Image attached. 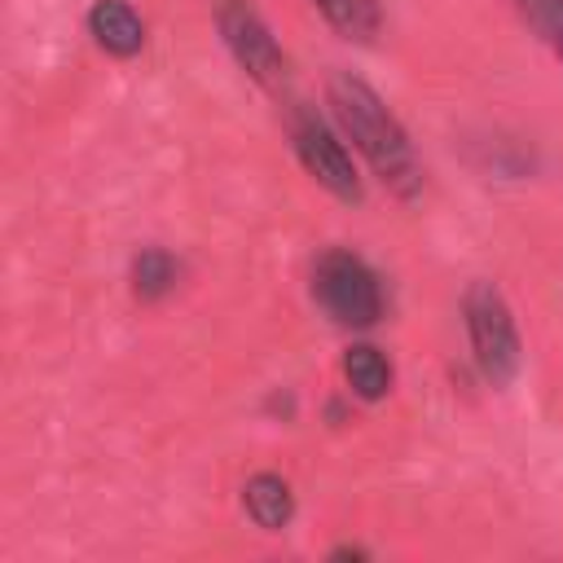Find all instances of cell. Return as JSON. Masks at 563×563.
<instances>
[{
	"label": "cell",
	"mask_w": 563,
	"mask_h": 563,
	"mask_svg": "<svg viewBox=\"0 0 563 563\" xmlns=\"http://www.w3.org/2000/svg\"><path fill=\"white\" fill-rule=\"evenodd\" d=\"M330 114L391 198L413 202L422 194V185H427L422 158H418L405 123L387 110V101L365 79H356L347 70L330 75Z\"/></svg>",
	"instance_id": "1"
},
{
	"label": "cell",
	"mask_w": 563,
	"mask_h": 563,
	"mask_svg": "<svg viewBox=\"0 0 563 563\" xmlns=\"http://www.w3.org/2000/svg\"><path fill=\"white\" fill-rule=\"evenodd\" d=\"M343 40L356 44H374V35L383 31V4L378 0H308Z\"/></svg>",
	"instance_id": "10"
},
{
	"label": "cell",
	"mask_w": 563,
	"mask_h": 563,
	"mask_svg": "<svg viewBox=\"0 0 563 563\" xmlns=\"http://www.w3.org/2000/svg\"><path fill=\"white\" fill-rule=\"evenodd\" d=\"M343 378H347V391L356 400H369L374 405V400H383L391 391L396 369H391V361L374 343H352L343 352Z\"/></svg>",
	"instance_id": "9"
},
{
	"label": "cell",
	"mask_w": 563,
	"mask_h": 563,
	"mask_svg": "<svg viewBox=\"0 0 563 563\" xmlns=\"http://www.w3.org/2000/svg\"><path fill=\"white\" fill-rule=\"evenodd\" d=\"M515 9L563 66V0H515Z\"/></svg>",
	"instance_id": "11"
},
{
	"label": "cell",
	"mask_w": 563,
	"mask_h": 563,
	"mask_svg": "<svg viewBox=\"0 0 563 563\" xmlns=\"http://www.w3.org/2000/svg\"><path fill=\"white\" fill-rule=\"evenodd\" d=\"M242 510L251 515L255 528L264 532H282L295 523V488L277 475V471H255L246 484H242Z\"/></svg>",
	"instance_id": "7"
},
{
	"label": "cell",
	"mask_w": 563,
	"mask_h": 563,
	"mask_svg": "<svg viewBox=\"0 0 563 563\" xmlns=\"http://www.w3.org/2000/svg\"><path fill=\"white\" fill-rule=\"evenodd\" d=\"M84 22L97 48L110 57H136L145 48V18L128 0H92Z\"/></svg>",
	"instance_id": "6"
},
{
	"label": "cell",
	"mask_w": 563,
	"mask_h": 563,
	"mask_svg": "<svg viewBox=\"0 0 563 563\" xmlns=\"http://www.w3.org/2000/svg\"><path fill=\"white\" fill-rule=\"evenodd\" d=\"M312 299L334 325L369 330L387 317V286L374 264L347 246H330L312 264Z\"/></svg>",
	"instance_id": "2"
},
{
	"label": "cell",
	"mask_w": 563,
	"mask_h": 563,
	"mask_svg": "<svg viewBox=\"0 0 563 563\" xmlns=\"http://www.w3.org/2000/svg\"><path fill=\"white\" fill-rule=\"evenodd\" d=\"M216 31L238 70H246V79L268 92H282L290 84V57L251 0H216Z\"/></svg>",
	"instance_id": "5"
},
{
	"label": "cell",
	"mask_w": 563,
	"mask_h": 563,
	"mask_svg": "<svg viewBox=\"0 0 563 563\" xmlns=\"http://www.w3.org/2000/svg\"><path fill=\"white\" fill-rule=\"evenodd\" d=\"M290 150L299 158V167L339 202H361L365 185L361 172L352 163V150L343 145V128H334L325 114H317L312 106H295L290 114Z\"/></svg>",
	"instance_id": "4"
},
{
	"label": "cell",
	"mask_w": 563,
	"mask_h": 563,
	"mask_svg": "<svg viewBox=\"0 0 563 563\" xmlns=\"http://www.w3.org/2000/svg\"><path fill=\"white\" fill-rule=\"evenodd\" d=\"M462 325H466V343H471V356H475V369L484 374V383L506 387L519 374L523 343H519L515 312H510L506 295L493 282H471L466 286Z\"/></svg>",
	"instance_id": "3"
},
{
	"label": "cell",
	"mask_w": 563,
	"mask_h": 563,
	"mask_svg": "<svg viewBox=\"0 0 563 563\" xmlns=\"http://www.w3.org/2000/svg\"><path fill=\"white\" fill-rule=\"evenodd\" d=\"M484 167L497 172V176H528L537 167L532 150L523 145H510V141H484Z\"/></svg>",
	"instance_id": "12"
},
{
	"label": "cell",
	"mask_w": 563,
	"mask_h": 563,
	"mask_svg": "<svg viewBox=\"0 0 563 563\" xmlns=\"http://www.w3.org/2000/svg\"><path fill=\"white\" fill-rule=\"evenodd\" d=\"M185 277V264L180 255H172L167 246H141L132 255V268H128V282H132V295L141 303H158L167 299Z\"/></svg>",
	"instance_id": "8"
},
{
	"label": "cell",
	"mask_w": 563,
	"mask_h": 563,
	"mask_svg": "<svg viewBox=\"0 0 563 563\" xmlns=\"http://www.w3.org/2000/svg\"><path fill=\"white\" fill-rule=\"evenodd\" d=\"M369 550H361V545H334L330 550V559H365Z\"/></svg>",
	"instance_id": "13"
}]
</instances>
